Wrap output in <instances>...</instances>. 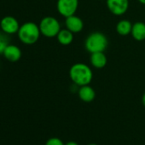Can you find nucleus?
I'll use <instances>...</instances> for the list:
<instances>
[{
    "mask_svg": "<svg viewBox=\"0 0 145 145\" xmlns=\"http://www.w3.org/2000/svg\"><path fill=\"white\" fill-rule=\"evenodd\" d=\"M69 76L75 85L82 87L91 83L93 78V74L91 69L87 65L77 63L70 68Z\"/></svg>",
    "mask_w": 145,
    "mask_h": 145,
    "instance_id": "obj_1",
    "label": "nucleus"
},
{
    "mask_svg": "<svg viewBox=\"0 0 145 145\" xmlns=\"http://www.w3.org/2000/svg\"><path fill=\"white\" fill-rule=\"evenodd\" d=\"M40 29L38 25L33 22H26L20 26L18 31V37L21 42L32 45L38 40L40 37Z\"/></svg>",
    "mask_w": 145,
    "mask_h": 145,
    "instance_id": "obj_2",
    "label": "nucleus"
},
{
    "mask_svg": "<svg viewBox=\"0 0 145 145\" xmlns=\"http://www.w3.org/2000/svg\"><path fill=\"white\" fill-rule=\"evenodd\" d=\"M107 46L108 39L106 36L101 32H93L85 40V48L91 54L104 52Z\"/></svg>",
    "mask_w": 145,
    "mask_h": 145,
    "instance_id": "obj_3",
    "label": "nucleus"
},
{
    "mask_svg": "<svg viewBox=\"0 0 145 145\" xmlns=\"http://www.w3.org/2000/svg\"><path fill=\"white\" fill-rule=\"evenodd\" d=\"M38 26L41 34L47 37H56L61 31L60 23L56 18L51 16H47L42 19Z\"/></svg>",
    "mask_w": 145,
    "mask_h": 145,
    "instance_id": "obj_4",
    "label": "nucleus"
},
{
    "mask_svg": "<svg viewBox=\"0 0 145 145\" xmlns=\"http://www.w3.org/2000/svg\"><path fill=\"white\" fill-rule=\"evenodd\" d=\"M79 0H58L57 10L66 18L73 15L78 8Z\"/></svg>",
    "mask_w": 145,
    "mask_h": 145,
    "instance_id": "obj_5",
    "label": "nucleus"
},
{
    "mask_svg": "<svg viewBox=\"0 0 145 145\" xmlns=\"http://www.w3.org/2000/svg\"><path fill=\"white\" fill-rule=\"evenodd\" d=\"M0 27L3 33L15 34L18 32L20 25L18 20L13 16H5L0 21Z\"/></svg>",
    "mask_w": 145,
    "mask_h": 145,
    "instance_id": "obj_6",
    "label": "nucleus"
},
{
    "mask_svg": "<svg viewBox=\"0 0 145 145\" xmlns=\"http://www.w3.org/2000/svg\"><path fill=\"white\" fill-rule=\"evenodd\" d=\"M109 11L115 15H122L126 12L129 6L128 0H107Z\"/></svg>",
    "mask_w": 145,
    "mask_h": 145,
    "instance_id": "obj_7",
    "label": "nucleus"
},
{
    "mask_svg": "<svg viewBox=\"0 0 145 145\" xmlns=\"http://www.w3.org/2000/svg\"><path fill=\"white\" fill-rule=\"evenodd\" d=\"M66 26L67 29L69 30L71 32L78 33L82 31L84 27V23L79 17L73 14L66 18Z\"/></svg>",
    "mask_w": 145,
    "mask_h": 145,
    "instance_id": "obj_8",
    "label": "nucleus"
},
{
    "mask_svg": "<svg viewBox=\"0 0 145 145\" xmlns=\"http://www.w3.org/2000/svg\"><path fill=\"white\" fill-rule=\"evenodd\" d=\"M3 55L10 62H17L21 57V51L17 46L14 44H9L4 49Z\"/></svg>",
    "mask_w": 145,
    "mask_h": 145,
    "instance_id": "obj_9",
    "label": "nucleus"
},
{
    "mask_svg": "<svg viewBox=\"0 0 145 145\" xmlns=\"http://www.w3.org/2000/svg\"><path fill=\"white\" fill-rule=\"evenodd\" d=\"M78 94L80 100L85 103H91L96 98V92L93 89V88H91L90 85L79 87Z\"/></svg>",
    "mask_w": 145,
    "mask_h": 145,
    "instance_id": "obj_10",
    "label": "nucleus"
},
{
    "mask_svg": "<svg viewBox=\"0 0 145 145\" xmlns=\"http://www.w3.org/2000/svg\"><path fill=\"white\" fill-rule=\"evenodd\" d=\"M107 57L103 52L93 53L91 55V63L97 69H102L107 65Z\"/></svg>",
    "mask_w": 145,
    "mask_h": 145,
    "instance_id": "obj_11",
    "label": "nucleus"
},
{
    "mask_svg": "<svg viewBox=\"0 0 145 145\" xmlns=\"http://www.w3.org/2000/svg\"><path fill=\"white\" fill-rule=\"evenodd\" d=\"M132 35L137 41H143L145 39V24L143 22H137L132 25Z\"/></svg>",
    "mask_w": 145,
    "mask_h": 145,
    "instance_id": "obj_12",
    "label": "nucleus"
},
{
    "mask_svg": "<svg viewBox=\"0 0 145 145\" xmlns=\"http://www.w3.org/2000/svg\"><path fill=\"white\" fill-rule=\"evenodd\" d=\"M132 24L127 20H121L116 25V31L121 36L129 35L132 32Z\"/></svg>",
    "mask_w": 145,
    "mask_h": 145,
    "instance_id": "obj_13",
    "label": "nucleus"
},
{
    "mask_svg": "<svg viewBox=\"0 0 145 145\" xmlns=\"http://www.w3.org/2000/svg\"><path fill=\"white\" fill-rule=\"evenodd\" d=\"M57 40L58 42L62 44V45H68L70 44L73 40V32H71L69 30L65 29V30H61L58 33Z\"/></svg>",
    "mask_w": 145,
    "mask_h": 145,
    "instance_id": "obj_14",
    "label": "nucleus"
},
{
    "mask_svg": "<svg viewBox=\"0 0 145 145\" xmlns=\"http://www.w3.org/2000/svg\"><path fill=\"white\" fill-rule=\"evenodd\" d=\"M9 45V39L7 37V36L3 33L0 32V54H3L4 49L6 48V47Z\"/></svg>",
    "mask_w": 145,
    "mask_h": 145,
    "instance_id": "obj_15",
    "label": "nucleus"
},
{
    "mask_svg": "<svg viewBox=\"0 0 145 145\" xmlns=\"http://www.w3.org/2000/svg\"><path fill=\"white\" fill-rule=\"evenodd\" d=\"M45 145H65V144L62 142V140L59 138H49L46 143H45Z\"/></svg>",
    "mask_w": 145,
    "mask_h": 145,
    "instance_id": "obj_16",
    "label": "nucleus"
},
{
    "mask_svg": "<svg viewBox=\"0 0 145 145\" xmlns=\"http://www.w3.org/2000/svg\"><path fill=\"white\" fill-rule=\"evenodd\" d=\"M65 145H79V144L76 143V142H74V141H69V142L66 143Z\"/></svg>",
    "mask_w": 145,
    "mask_h": 145,
    "instance_id": "obj_17",
    "label": "nucleus"
},
{
    "mask_svg": "<svg viewBox=\"0 0 145 145\" xmlns=\"http://www.w3.org/2000/svg\"><path fill=\"white\" fill-rule=\"evenodd\" d=\"M142 103H143V105L145 107V93H144L143 97H142Z\"/></svg>",
    "mask_w": 145,
    "mask_h": 145,
    "instance_id": "obj_18",
    "label": "nucleus"
},
{
    "mask_svg": "<svg viewBox=\"0 0 145 145\" xmlns=\"http://www.w3.org/2000/svg\"><path fill=\"white\" fill-rule=\"evenodd\" d=\"M141 3H143V4H145V0H138Z\"/></svg>",
    "mask_w": 145,
    "mask_h": 145,
    "instance_id": "obj_19",
    "label": "nucleus"
},
{
    "mask_svg": "<svg viewBox=\"0 0 145 145\" xmlns=\"http://www.w3.org/2000/svg\"><path fill=\"white\" fill-rule=\"evenodd\" d=\"M87 145H98V144H87Z\"/></svg>",
    "mask_w": 145,
    "mask_h": 145,
    "instance_id": "obj_20",
    "label": "nucleus"
}]
</instances>
